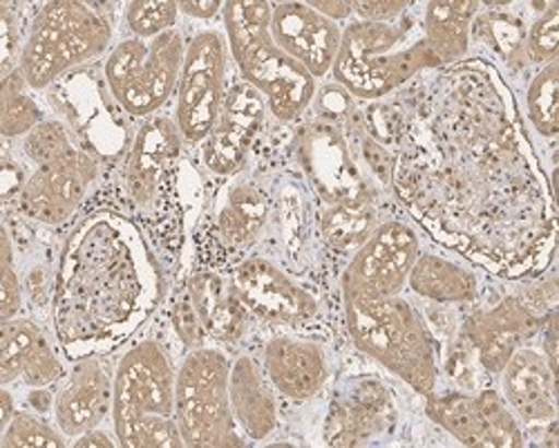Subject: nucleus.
<instances>
[{
    "label": "nucleus",
    "instance_id": "f257e3e1",
    "mask_svg": "<svg viewBox=\"0 0 559 448\" xmlns=\"http://www.w3.org/2000/svg\"><path fill=\"white\" fill-rule=\"evenodd\" d=\"M443 247L503 279L544 274L557 211L515 97L484 59L441 70L405 119L390 182Z\"/></svg>",
    "mask_w": 559,
    "mask_h": 448
},
{
    "label": "nucleus",
    "instance_id": "f03ea898",
    "mask_svg": "<svg viewBox=\"0 0 559 448\" xmlns=\"http://www.w3.org/2000/svg\"><path fill=\"white\" fill-rule=\"evenodd\" d=\"M162 296L155 256L115 211L83 217L68 236L52 287V330L70 362L104 356L136 334Z\"/></svg>",
    "mask_w": 559,
    "mask_h": 448
},
{
    "label": "nucleus",
    "instance_id": "7ed1b4c3",
    "mask_svg": "<svg viewBox=\"0 0 559 448\" xmlns=\"http://www.w3.org/2000/svg\"><path fill=\"white\" fill-rule=\"evenodd\" d=\"M439 68L414 16L396 23L352 21L343 30L334 79L356 99L379 102L418 72Z\"/></svg>",
    "mask_w": 559,
    "mask_h": 448
},
{
    "label": "nucleus",
    "instance_id": "20e7f679",
    "mask_svg": "<svg viewBox=\"0 0 559 448\" xmlns=\"http://www.w3.org/2000/svg\"><path fill=\"white\" fill-rule=\"evenodd\" d=\"M273 5L264 0H228L222 8L226 43L245 83L264 97L280 121L298 119L316 99V79L271 36Z\"/></svg>",
    "mask_w": 559,
    "mask_h": 448
},
{
    "label": "nucleus",
    "instance_id": "39448f33",
    "mask_svg": "<svg viewBox=\"0 0 559 448\" xmlns=\"http://www.w3.org/2000/svg\"><path fill=\"white\" fill-rule=\"evenodd\" d=\"M177 373L164 345L134 343L117 364L112 424L128 448H179L183 437L175 417Z\"/></svg>",
    "mask_w": 559,
    "mask_h": 448
},
{
    "label": "nucleus",
    "instance_id": "423d86ee",
    "mask_svg": "<svg viewBox=\"0 0 559 448\" xmlns=\"http://www.w3.org/2000/svg\"><path fill=\"white\" fill-rule=\"evenodd\" d=\"M345 323L354 345L374 358L418 394L439 386L437 343L416 307L401 298H343Z\"/></svg>",
    "mask_w": 559,
    "mask_h": 448
},
{
    "label": "nucleus",
    "instance_id": "0eeeda50",
    "mask_svg": "<svg viewBox=\"0 0 559 448\" xmlns=\"http://www.w3.org/2000/svg\"><path fill=\"white\" fill-rule=\"evenodd\" d=\"M181 134L166 117L148 119L128 149L121 189L130 211L168 249L179 245L181 229Z\"/></svg>",
    "mask_w": 559,
    "mask_h": 448
},
{
    "label": "nucleus",
    "instance_id": "6e6552de",
    "mask_svg": "<svg viewBox=\"0 0 559 448\" xmlns=\"http://www.w3.org/2000/svg\"><path fill=\"white\" fill-rule=\"evenodd\" d=\"M110 40L112 23L102 10L76 0H55L34 16L19 70L29 90H45L99 59Z\"/></svg>",
    "mask_w": 559,
    "mask_h": 448
},
{
    "label": "nucleus",
    "instance_id": "1a4fd4ad",
    "mask_svg": "<svg viewBox=\"0 0 559 448\" xmlns=\"http://www.w3.org/2000/svg\"><path fill=\"white\" fill-rule=\"evenodd\" d=\"M230 362L222 350H189L177 370L175 417L183 446H245L228 392Z\"/></svg>",
    "mask_w": 559,
    "mask_h": 448
},
{
    "label": "nucleus",
    "instance_id": "9d476101",
    "mask_svg": "<svg viewBox=\"0 0 559 448\" xmlns=\"http://www.w3.org/2000/svg\"><path fill=\"white\" fill-rule=\"evenodd\" d=\"M186 45L179 30L155 38H126L108 55L104 79L115 104L130 117L157 113L177 90Z\"/></svg>",
    "mask_w": 559,
    "mask_h": 448
},
{
    "label": "nucleus",
    "instance_id": "9b49d317",
    "mask_svg": "<svg viewBox=\"0 0 559 448\" xmlns=\"http://www.w3.org/2000/svg\"><path fill=\"white\" fill-rule=\"evenodd\" d=\"M226 38L202 30L186 45L177 83L175 123L183 142L204 144L226 102Z\"/></svg>",
    "mask_w": 559,
    "mask_h": 448
},
{
    "label": "nucleus",
    "instance_id": "f8f14e48",
    "mask_svg": "<svg viewBox=\"0 0 559 448\" xmlns=\"http://www.w3.org/2000/svg\"><path fill=\"white\" fill-rule=\"evenodd\" d=\"M421 254V240L409 224L390 220L367 236L345 267L343 298L377 300L401 296L412 267Z\"/></svg>",
    "mask_w": 559,
    "mask_h": 448
},
{
    "label": "nucleus",
    "instance_id": "ddd939ff",
    "mask_svg": "<svg viewBox=\"0 0 559 448\" xmlns=\"http://www.w3.org/2000/svg\"><path fill=\"white\" fill-rule=\"evenodd\" d=\"M428 417L463 446L520 448L526 435L497 390L428 394Z\"/></svg>",
    "mask_w": 559,
    "mask_h": 448
},
{
    "label": "nucleus",
    "instance_id": "4468645a",
    "mask_svg": "<svg viewBox=\"0 0 559 448\" xmlns=\"http://www.w3.org/2000/svg\"><path fill=\"white\" fill-rule=\"evenodd\" d=\"M251 317L273 326L305 328L320 317L318 298L273 260L253 256L228 276Z\"/></svg>",
    "mask_w": 559,
    "mask_h": 448
},
{
    "label": "nucleus",
    "instance_id": "2eb2a0df",
    "mask_svg": "<svg viewBox=\"0 0 559 448\" xmlns=\"http://www.w3.org/2000/svg\"><path fill=\"white\" fill-rule=\"evenodd\" d=\"M300 160L309 185L328 207H371V191L343 132L332 123H309L300 134Z\"/></svg>",
    "mask_w": 559,
    "mask_h": 448
},
{
    "label": "nucleus",
    "instance_id": "dca6fc26",
    "mask_svg": "<svg viewBox=\"0 0 559 448\" xmlns=\"http://www.w3.org/2000/svg\"><path fill=\"white\" fill-rule=\"evenodd\" d=\"M97 175L95 157L76 146L27 175V182L16 198L19 209L32 222L59 227L83 204Z\"/></svg>",
    "mask_w": 559,
    "mask_h": 448
},
{
    "label": "nucleus",
    "instance_id": "f3484780",
    "mask_svg": "<svg viewBox=\"0 0 559 448\" xmlns=\"http://www.w3.org/2000/svg\"><path fill=\"white\" fill-rule=\"evenodd\" d=\"M396 424V401L392 390L377 377H356L338 384L328 420L324 444L352 448L385 437Z\"/></svg>",
    "mask_w": 559,
    "mask_h": 448
},
{
    "label": "nucleus",
    "instance_id": "a211bd4d",
    "mask_svg": "<svg viewBox=\"0 0 559 448\" xmlns=\"http://www.w3.org/2000/svg\"><path fill=\"white\" fill-rule=\"evenodd\" d=\"M544 314L526 298L506 296L497 305L471 314L463 323V339L473 347L479 366L499 375L508 358L542 332Z\"/></svg>",
    "mask_w": 559,
    "mask_h": 448
},
{
    "label": "nucleus",
    "instance_id": "6ab92c4d",
    "mask_svg": "<svg viewBox=\"0 0 559 448\" xmlns=\"http://www.w3.org/2000/svg\"><path fill=\"white\" fill-rule=\"evenodd\" d=\"M271 36L313 79L334 70L343 27L309 3H277L271 14Z\"/></svg>",
    "mask_w": 559,
    "mask_h": 448
},
{
    "label": "nucleus",
    "instance_id": "aec40b11",
    "mask_svg": "<svg viewBox=\"0 0 559 448\" xmlns=\"http://www.w3.org/2000/svg\"><path fill=\"white\" fill-rule=\"evenodd\" d=\"M106 79L99 83L87 74L61 79L57 102L61 113L70 119L74 132L97 155H119L126 149V123L115 115L106 97Z\"/></svg>",
    "mask_w": 559,
    "mask_h": 448
},
{
    "label": "nucleus",
    "instance_id": "412c9836",
    "mask_svg": "<svg viewBox=\"0 0 559 448\" xmlns=\"http://www.w3.org/2000/svg\"><path fill=\"white\" fill-rule=\"evenodd\" d=\"M266 102L249 83H238L228 90L222 115L204 142V164L215 175L238 173L264 121Z\"/></svg>",
    "mask_w": 559,
    "mask_h": 448
},
{
    "label": "nucleus",
    "instance_id": "4be33fe9",
    "mask_svg": "<svg viewBox=\"0 0 559 448\" xmlns=\"http://www.w3.org/2000/svg\"><path fill=\"white\" fill-rule=\"evenodd\" d=\"M115 377L104 366L102 356L76 362L55 397V420L66 437H79L99 428L112 413Z\"/></svg>",
    "mask_w": 559,
    "mask_h": 448
},
{
    "label": "nucleus",
    "instance_id": "5701e85b",
    "mask_svg": "<svg viewBox=\"0 0 559 448\" xmlns=\"http://www.w3.org/2000/svg\"><path fill=\"white\" fill-rule=\"evenodd\" d=\"M66 377V368L45 332L27 321H3L0 332V384L21 379L29 388H50Z\"/></svg>",
    "mask_w": 559,
    "mask_h": 448
},
{
    "label": "nucleus",
    "instance_id": "b1692460",
    "mask_svg": "<svg viewBox=\"0 0 559 448\" xmlns=\"http://www.w3.org/2000/svg\"><path fill=\"white\" fill-rule=\"evenodd\" d=\"M501 375L506 406L518 420L531 426H546L557 417L555 370L546 356L533 347H520L508 358Z\"/></svg>",
    "mask_w": 559,
    "mask_h": 448
},
{
    "label": "nucleus",
    "instance_id": "393cba45",
    "mask_svg": "<svg viewBox=\"0 0 559 448\" xmlns=\"http://www.w3.org/2000/svg\"><path fill=\"white\" fill-rule=\"evenodd\" d=\"M264 375L289 399H311L330 377L324 347L298 334H277L264 347Z\"/></svg>",
    "mask_w": 559,
    "mask_h": 448
},
{
    "label": "nucleus",
    "instance_id": "a878e982",
    "mask_svg": "<svg viewBox=\"0 0 559 448\" xmlns=\"http://www.w3.org/2000/svg\"><path fill=\"white\" fill-rule=\"evenodd\" d=\"M271 215V198L255 185L228 187L213 215V243L228 254L251 247L264 232Z\"/></svg>",
    "mask_w": 559,
    "mask_h": 448
},
{
    "label": "nucleus",
    "instance_id": "bb28decb",
    "mask_svg": "<svg viewBox=\"0 0 559 448\" xmlns=\"http://www.w3.org/2000/svg\"><path fill=\"white\" fill-rule=\"evenodd\" d=\"M186 290L191 294L206 337L222 343H236L247 332L251 314L228 279L215 272H200L186 283Z\"/></svg>",
    "mask_w": 559,
    "mask_h": 448
},
{
    "label": "nucleus",
    "instance_id": "cd10ccee",
    "mask_svg": "<svg viewBox=\"0 0 559 448\" xmlns=\"http://www.w3.org/2000/svg\"><path fill=\"white\" fill-rule=\"evenodd\" d=\"M230 406L238 426L253 441L269 437L277 426L275 397L253 356H238L228 377Z\"/></svg>",
    "mask_w": 559,
    "mask_h": 448
},
{
    "label": "nucleus",
    "instance_id": "c85d7f7f",
    "mask_svg": "<svg viewBox=\"0 0 559 448\" xmlns=\"http://www.w3.org/2000/svg\"><path fill=\"white\" fill-rule=\"evenodd\" d=\"M481 3L475 0H439L428 3L424 12V36L439 68L463 61L471 48V30Z\"/></svg>",
    "mask_w": 559,
    "mask_h": 448
},
{
    "label": "nucleus",
    "instance_id": "c756f323",
    "mask_svg": "<svg viewBox=\"0 0 559 448\" xmlns=\"http://www.w3.org/2000/svg\"><path fill=\"white\" fill-rule=\"evenodd\" d=\"M407 285L416 296L441 305L473 303L479 296V281L473 272L432 251L418 254Z\"/></svg>",
    "mask_w": 559,
    "mask_h": 448
},
{
    "label": "nucleus",
    "instance_id": "7c9ffc66",
    "mask_svg": "<svg viewBox=\"0 0 559 448\" xmlns=\"http://www.w3.org/2000/svg\"><path fill=\"white\" fill-rule=\"evenodd\" d=\"M471 36L479 38L492 55L506 63V68L522 70L528 66L526 25L518 14L479 12L473 21Z\"/></svg>",
    "mask_w": 559,
    "mask_h": 448
},
{
    "label": "nucleus",
    "instance_id": "2f4dec72",
    "mask_svg": "<svg viewBox=\"0 0 559 448\" xmlns=\"http://www.w3.org/2000/svg\"><path fill=\"white\" fill-rule=\"evenodd\" d=\"M374 207H328L322 213V238L338 251L360 247L377 229Z\"/></svg>",
    "mask_w": 559,
    "mask_h": 448
},
{
    "label": "nucleus",
    "instance_id": "473e14b6",
    "mask_svg": "<svg viewBox=\"0 0 559 448\" xmlns=\"http://www.w3.org/2000/svg\"><path fill=\"white\" fill-rule=\"evenodd\" d=\"M27 87L29 85L21 70L12 72L8 79H3V85H0V104H3L0 130H3L5 140L23 138V134L32 132L43 121L40 106L29 97Z\"/></svg>",
    "mask_w": 559,
    "mask_h": 448
},
{
    "label": "nucleus",
    "instance_id": "72a5a7b5",
    "mask_svg": "<svg viewBox=\"0 0 559 448\" xmlns=\"http://www.w3.org/2000/svg\"><path fill=\"white\" fill-rule=\"evenodd\" d=\"M557 85H559V70H557V61H552L542 66V70L533 76L526 93L528 121L544 140L557 138Z\"/></svg>",
    "mask_w": 559,
    "mask_h": 448
},
{
    "label": "nucleus",
    "instance_id": "f704fd0d",
    "mask_svg": "<svg viewBox=\"0 0 559 448\" xmlns=\"http://www.w3.org/2000/svg\"><path fill=\"white\" fill-rule=\"evenodd\" d=\"M179 3L173 0H134L123 10L126 27L134 38H155L175 30Z\"/></svg>",
    "mask_w": 559,
    "mask_h": 448
},
{
    "label": "nucleus",
    "instance_id": "c9c22d12",
    "mask_svg": "<svg viewBox=\"0 0 559 448\" xmlns=\"http://www.w3.org/2000/svg\"><path fill=\"white\" fill-rule=\"evenodd\" d=\"M66 439L68 437L59 426L55 428L27 413H14L10 424L3 428L0 444L8 448H63L68 444Z\"/></svg>",
    "mask_w": 559,
    "mask_h": 448
},
{
    "label": "nucleus",
    "instance_id": "e433bc0d",
    "mask_svg": "<svg viewBox=\"0 0 559 448\" xmlns=\"http://www.w3.org/2000/svg\"><path fill=\"white\" fill-rule=\"evenodd\" d=\"M76 149L72 132L61 121H40L32 132L25 134L23 140V153L27 160L36 166L52 162L68 151Z\"/></svg>",
    "mask_w": 559,
    "mask_h": 448
},
{
    "label": "nucleus",
    "instance_id": "4c0bfd02",
    "mask_svg": "<svg viewBox=\"0 0 559 448\" xmlns=\"http://www.w3.org/2000/svg\"><path fill=\"white\" fill-rule=\"evenodd\" d=\"M548 10L526 30V55L528 63H552L559 55V5L548 3Z\"/></svg>",
    "mask_w": 559,
    "mask_h": 448
},
{
    "label": "nucleus",
    "instance_id": "58836bf2",
    "mask_svg": "<svg viewBox=\"0 0 559 448\" xmlns=\"http://www.w3.org/2000/svg\"><path fill=\"white\" fill-rule=\"evenodd\" d=\"M0 305H3V321L16 319L23 307V285L14 262V243L8 224L3 227V240H0Z\"/></svg>",
    "mask_w": 559,
    "mask_h": 448
},
{
    "label": "nucleus",
    "instance_id": "ea45409f",
    "mask_svg": "<svg viewBox=\"0 0 559 448\" xmlns=\"http://www.w3.org/2000/svg\"><path fill=\"white\" fill-rule=\"evenodd\" d=\"M0 40H3V79L19 70L27 32L23 30L21 16L10 8H0Z\"/></svg>",
    "mask_w": 559,
    "mask_h": 448
},
{
    "label": "nucleus",
    "instance_id": "a19ab883",
    "mask_svg": "<svg viewBox=\"0 0 559 448\" xmlns=\"http://www.w3.org/2000/svg\"><path fill=\"white\" fill-rule=\"evenodd\" d=\"M173 326H175V332H177V337L181 339V343L186 347H189V350L202 347V343L206 339V332H204L202 321L198 317V309H195V305L191 300V294H189V290H186V287H183V292L175 300Z\"/></svg>",
    "mask_w": 559,
    "mask_h": 448
},
{
    "label": "nucleus",
    "instance_id": "79ce46f5",
    "mask_svg": "<svg viewBox=\"0 0 559 448\" xmlns=\"http://www.w3.org/2000/svg\"><path fill=\"white\" fill-rule=\"evenodd\" d=\"M280 220H283V236L289 254H298L302 249V234H305V211L300 207V196L298 191H287L283 193V200H280Z\"/></svg>",
    "mask_w": 559,
    "mask_h": 448
},
{
    "label": "nucleus",
    "instance_id": "37998d69",
    "mask_svg": "<svg viewBox=\"0 0 559 448\" xmlns=\"http://www.w3.org/2000/svg\"><path fill=\"white\" fill-rule=\"evenodd\" d=\"M412 3H354L358 21L367 23H396L401 21Z\"/></svg>",
    "mask_w": 559,
    "mask_h": 448
},
{
    "label": "nucleus",
    "instance_id": "c03bdc74",
    "mask_svg": "<svg viewBox=\"0 0 559 448\" xmlns=\"http://www.w3.org/2000/svg\"><path fill=\"white\" fill-rule=\"evenodd\" d=\"M224 3H217V0H195V3H179V12L193 19L209 21L222 12Z\"/></svg>",
    "mask_w": 559,
    "mask_h": 448
},
{
    "label": "nucleus",
    "instance_id": "a18cd8bd",
    "mask_svg": "<svg viewBox=\"0 0 559 448\" xmlns=\"http://www.w3.org/2000/svg\"><path fill=\"white\" fill-rule=\"evenodd\" d=\"M309 5L334 23L349 19V14L354 12V3H345V0L343 3H320V0H316V3H309Z\"/></svg>",
    "mask_w": 559,
    "mask_h": 448
},
{
    "label": "nucleus",
    "instance_id": "49530a36",
    "mask_svg": "<svg viewBox=\"0 0 559 448\" xmlns=\"http://www.w3.org/2000/svg\"><path fill=\"white\" fill-rule=\"evenodd\" d=\"M119 441H115L108 433L99 431V428H92L79 437H74V446L76 448H92V446H104V448H112L117 446Z\"/></svg>",
    "mask_w": 559,
    "mask_h": 448
},
{
    "label": "nucleus",
    "instance_id": "de8ad7c7",
    "mask_svg": "<svg viewBox=\"0 0 559 448\" xmlns=\"http://www.w3.org/2000/svg\"><path fill=\"white\" fill-rule=\"evenodd\" d=\"M347 97L345 93H336V90H330L328 95H324L322 102V113L324 117H343L347 113Z\"/></svg>",
    "mask_w": 559,
    "mask_h": 448
},
{
    "label": "nucleus",
    "instance_id": "09e8293b",
    "mask_svg": "<svg viewBox=\"0 0 559 448\" xmlns=\"http://www.w3.org/2000/svg\"><path fill=\"white\" fill-rule=\"evenodd\" d=\"M0 409H3V413H0V426H8L10 420L14 417V397L12 392L8 390V386H3V390H0Z\"/></svg>",
    "mask_w": 559,
    "mask_h": 448
}]
</instances>
